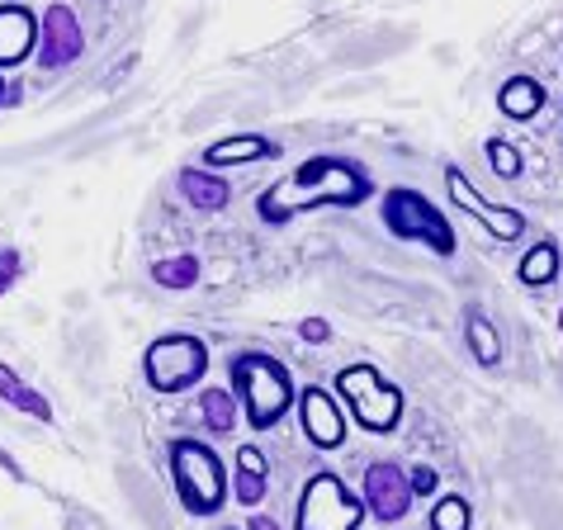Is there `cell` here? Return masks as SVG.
<instances>
[{
	"mask_svg": "<svg viewBox=\"0 0 563 530\" xmlns=\"http://www.w3.org/2000/svg\"><path fill=\"white\" fill-rule=\"evenodd\" d=\"M336 394L346 398L355 427H365L374 435H388L402 422V388L388 384L374 365H346L336 374Z\"/></svg>",
	"mask_w": 563,
	"mask_h": 530,
	"instance_id": "5",
	"label": "cell"
},
{
	"mask_svg": "<svg viewBox=\"0 0 563 530\" xmlns=\"http://www.w3.org/2000/svg\"><path fill=\"white\" fill-rule=\"evenodd\" d=\"M445 190H450V199H455L464 213H474L497 242H516L526 232V213L503 209V205H488V199H483L474 185H468V176H464L460 166H445Z\"/></svg>",
	"mask_w": 563,
	"mask_h": 530,
	"instance_id": "10",
	"label": "cell"
},
{
	"mask_svg": "<svg viewBox=\"0 0 563 530\" xmlns=\"http://www.w3.org/2000/svg\"><path fill=\"white\" fill-rule=\"evenodd\" d=\"M0 398H5L14 412L34 417V422H53V402L43 398L34 384H24V379H20V374H14L10 365H0Z\"/></svg>",
	"mask_w": 563,
	"mask_h": 530,
	"instance_id": "17",
	"label": "cell"
},
{
	"mask_svg": "<svg viewBox=\"0 0 563 530\" xmlns=\"http://www.w3.org/2000/svg\"><path fill=\"white\" fill-rule=\"evenodd\" d=\"M265 488H271V464H265V455L256 445H242L238 450V503L242 507H256L261 497H265Z\"/></svg>",
	"mask_w": 563,
	"mask_h": 530,
	"instance_id": "18",
	"label": "cell"
},
{
	"mask_svg": "<svg viewBox=\"0 0 563 530\" xmlns=\"http://www.w3.org/2000/svg\"><path fill=\"white\" fill-rule=\"evenodd\" d=\"M299 417H303L308 441L318 450H341V441H346V417H341L332 394H322L318 384H308L299 394Z\"/></svg>",
	"mask_w": 563,
	"mask_h": 530,
	"instance_id": "11",
	"label": "cell"
},
{
	"mask_svg": "<svg viewBox=\"0 0 563 530\" xmlns=\"http://www.w3.org/2000/svg\"><path fill=\"white\" fill-rule=\"evenodd\" d=\"M559 332H563V303H559Z\"/></svg>",
	"mask_w": 563,
	"mask_h": 530,
	"instance_id": "29",
	"label": "cell"
},
{
	"mask_svg": "<svg viewBox=\"0 0 563 530\" xmlns=\"http://www.w3.org/2000/svg\"><path fill=\"white\" fill-rule=\"evenodd\" d=\"M408 478H412V493L417 497H431L435 488H441V474H435L431 464H417V470H408Z\"/></svg>",
	"mask_w": 563,
	"mask_h": 530,
	"instance_id": "26",
	"label": "cell"
},
{
	"mask_svg": "<svg viewBox=\"0 0 563 530\" xmlns=\"http://www.w3.org/2000/svg\"><path fill=\"white\" fill-rule=\"evenodd\" d=\"M464 341H468V351H474V361L483 369H497L503 365V332L488 322V313L483 308H468L464 313Z\"/></svg>",
	"mask_w": 563,
	"mask_h": 530,
	"instance_id": "16",
	"label": "cell"
},
{
	"mask_svg": "<svg viewBox=\"0 0 563 530\" xmlns=\"http://www.w3.org/2000/svg\"><path fill=\"white\" fill-rule=\"evenodd\" d=\"M369 190L374 185L365 176V166L336 157V152H318V157H308L289 180L271 185V190L256 199V213L265 223H289V218L303 209H327V205L355 209L369 199Z\"/></svg>",
	"mask_w": 563,
	"mask_h": 530,
	"instance_id": "1",
	"label": "cell"
},
{
	"mask_svg": "<svg viewBox=\"0 0 563 530\" xmlns=\"http://www.w3.org/2000/svg\"><path fill=\"white\" fill-rule=\"evenodd\" d=\"M299 336L308 341V346H327V341H332V322H327V318H303Z\"/></svg>",
	"mask_w": 563,
	"mask_h": 530,
	"instance_id": "25",
	"label": "cell"
},
{
	"mask_svg": "<svg viewBox=\"0 0 563 530\" xmlns=\"http://www.w3.org/2000/svg\"><path fill=\"white\" fill-rule=\"evenodd\" d=\"M474 526V511H468V497L460 493H441L431 503V530H468Z\"/></svg>",
	"mask_w": 563,
	"mask_h": 530,
	"instance_id": "22",
	"label": "cell"
},
{
	"mask_svg": "<svg viewBox=\"0 0 563 530\" xmlns=\"http://www.w3.org/2000/svg\"><path fill=\"white\" fill-rule=\"evenodd\" d=\"M559 379H563V355H559Z\"/></svg>",
	"mask_w": 563,
	"mask_h": 530,
	"instance_id": "30",
	"label": "cell"
},
{
	"mask_svg": "<svg viewBox=\"0 0 563 530\" xmlns=\"http://www.w3.org/2000/svg\"><path fill=\"white\" fill-rule=\"evenodd\" d=\"M497 109L516 123H530L544 109V81L540 76H507V86L497 90Z\"/></svg>",
	"mask_w": 563,
	"mask_h": 530,
	"instance_id": "14",
	"label": "cell"
},
{
	"mask_svg": "<svg viewBox=\"0 0 563 530\" xmlns=\"http://www.w3.org/2000/svg\"><path fill=\"white\" fill-rule=\"evenodd\" d=\"M412 478L402 464L394 460H374L369 470H365V483H360V503H365V511H374L384 526H394L408 517V507H412Z\"/></svg>",
	"mask_w": 563,
	"mask_h": 530,
	"instance_id": "8",
	"label": "cell"
},
{
	"mask_svg": "<svg viewBox=\"0 0 563 530\" xmlns=\"http://www.w3.org/2000/svg\"><path fill=\"white\" fill-rule=\"evenodd\" d=\"M176 190H180L185 205L205 209V213H218L232 199V185L218 176V170H209V166H185L180 176H176Z\"/></svg>",
	"mask_w": 563,
	"mask_h": 530,
	"instance_id": "13",
	"label": "cell"
},
{
	"mask_svg": "<svg viewBox=\"0 0 563 530\" xmlns=\"http://www.w3.org/2000/svg\"><path fill=\"white\" fill-rule=\"evenodd\" d=\"M152 279L162 289H195L199 285V256H170L152 265Z\"/></svg>",
	"mask_w": 563,
	"mask_h": 530,
	"instance_id": "21",
	"label": "cell"
},
{
	"mask_svg": "<svg viewBox=\"0 0 563 530\" xmlns=\"http://www.w3.org/2000/svg\"><path fill=\"white\" fill-rule=\"evenodd\" d=\"M0 100H5V76H0Z\"/></svg>",
	"mask_w": 563,
	"mask_h": 530,
	"instance_id": "28",
	"label": "cell"
},
{
	"mask_svg": "<svg viewBox=\"0 0 563 530\" xmlns=\"http://www.w3.org/2000/svg\"><path fill=\"white\" fill-rule=\"evenodd\" d=\"M143 374L156 394H185L209 374V346L190 332H166L147 346Z\"/></svg>",
	"mask_w": 563,
	"mask_h": 530,
	"instance_id": "6",
	"label": "cell"
},
{
	"mask_svg": "<svg viewBox=\"0 0 563 530\" xmlns=\"http://www.w3.org/2000/svg\"><path fill=\"white\" fill-rule=\"evenodd\" d=\"M275 143L261 133H242V137H223V143L205 147V166L218 170V166H238V162H261V157H275Z\"/></svg>",
	"mask_w": 563,
	"mask_h": 530,
	"instance_id": "15",
	"label": "cell"
},
{
	"mask_svg": "<svg viewBox=\"0 0 563 530\" xmlns=\"http://www.w3.org/2000/svg\"><path fill=\"white\" fill-rule=\"evenodd\" d=\"M252 530H279V526H275L271 517H256V521H252Z\"/></svg>",
	"mask_w": 563,
	"mask_h": 530,
	"instance_id": "27",
	"label": "cell"
},
{
	"mask_svg": "<svg viewBox=\"0 0 563 530\" xmlns=\"http://www.w3.org/2000/svg\"><path fill=\"white\" fill-rule=\"evenodd\" d=\"M360 521H365V503L336 474H312L303 483L294 530H360Z\"/></svg>",
	"mask_w": 563,
	"mask_h": 530,
	"instance_id": "7",
	"label": "cell"
},
{
	"mask_svg": "<svg viewBox=\"0 0 563 530\" xmlns=\"http://www.w3.org/2000/svg\"><path fill=\"white\" fill-rule=\"evenodd\" d=\"M199 417H205V427L213 435H228L238 427V402H232L228 388H205V394H199Z\"/></svg>",
	"mask_w": 563,
	"mask_h": 530,
	"instance_id": "20",
	"label": "cell"
},
{
	"mask_svg": "<svg viewBox=\"0 0 563 530\" xmlns=\"http://www.w3.org/2000/svg\"><path fill=\"white\" fill-rule=\"evenodd\" d=\"M38 43V24L34 14H29L24 5H0V67H14V62H24L29 53H34Z\"/></svg>",
	"mask_w": 563,
	"mask_h": 530,
	"instance_id": "12",
	"label": "cell"
},
{
	"mask_svg": "<svg viewBox=\"0 0 563 530\" xmlns=\"http://www.w3.org/2000/svg\"><path fill=\"white\" fill-rule=\"evenodd\" d=\"M43 48H38V67L43 71H62L71 67L76 57L86 48V34H81V20H76V10L67 0H53L48 10H43Z\"/></svg>",
	"mask_w": 563,
	"mask_h": 530,
	"instance_id": "9",
	"label": "cell"
},
{
	"mask_svg": "<svg viewBox=\"0 0 563 530\" xmlns=\"http://www.w3.org/2000/svg\"><path fill=\"white\" fill-rule=\"evenodd\" d=\"M170 478H176V497L190 517H213L228 503L223 464L205 441H176L170 445Z\"/></svg>",
	"mask_w": 563,
	"mask_h": 530,
	"instance_id": "3",
	"label": "cell"
},
{
	"mask_svg": "<svg viewBox=\"0 0 563 530\" xmlns=\"http://www.w3.org/2000/svg\"><path fill=\"white\" fill-rule=\"evenodd\" d=\"M516 279H521L526 289L554 285V279H559V242H554V238H544V242L530 246V252L521 256V265H516Z\"/></svg>",
	"mask_w": 563,
	"mask_h": 530,
	"instance_id": "19",
	"label": "cell"
},
{
	"mask_svg": "<svg viewBox=\"0 0 563 530\" xmlns=\"http://www.w3.org/2000/svg\"><path fill=\"white\" fill-rule=\"evenodd\" d=\"M20 270H24L20 252H14V246H0V294H10V285L20 279Z\"/></svg>",
	"mask_w": 563,
	"mask_h": 530,
	"instance_id": "24",
	"label": "cell"
},
{
	"mask_svg": "<svg viewBox=\"0 0 563 530\" xmlns=\"http://www.w3.org/2000/svg\"><path fill=\"white\" fill-rule=\"evenodd\" d=\"M488 166L503 180H516V176H521V152H516L511 143H503V137H488Z\"/></svg>",
	"mask_w": 563,
	"mask_h": 530,
	"instance_id": "23",
	"label": "cell"
},
{
	"mask_svg": "<svg viewBox=\"0 0 563 530\" xmlns=\"http://www.w3.org/2000/svg\"><path fill=\"white\" fill-rule=\"evenodd\" d=\"M384 228L394 232V238H402V242L431 246L435 256H455V228H450V218L435 209L421 190H412V185H394V190H384Z\"/></svg>",
	"mask_w": 563,
	"mask_h": 530,
	"instance_id": "4",
	"label": "cell"
},
{
	"mask_svg": "<svg viewBox=\"0 0 563 530\" xmlns=\"http://www.w3.org/2000/svg\"><path fill=\"white\" fill-rule=\"evenodd\" d=\"M232 388L242 394V408H246V422L256 431H271L279 417L289 412L294 402V379L289 369L265 351H246V355H232Z\"/></svg>",
	"mask_w": 563,
	"mask_h": 530,
	"instance_id": "2",
	"label": "cell"
}]
</instances>
